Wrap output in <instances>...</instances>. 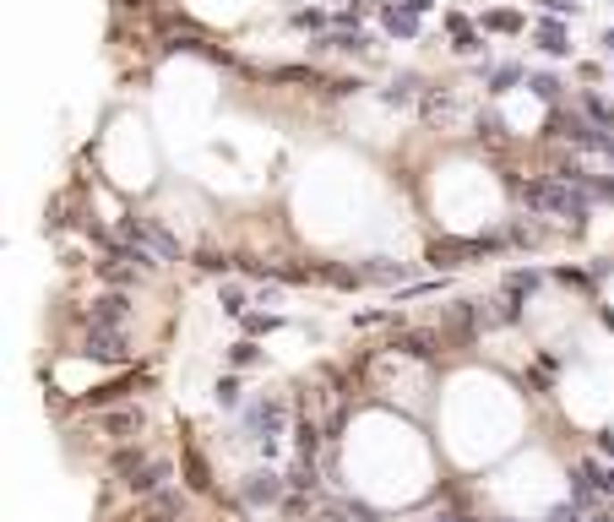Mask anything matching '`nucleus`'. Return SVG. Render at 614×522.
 <instances>
[{"instance_id": "obj_15", "label": "nucleus", "mask_w": 614, "mask_h": 522, "mask_svg": "<svg viewBox=\"0 0 614 522\" xmlns=\"http://www.w3.org/2000/svg\"><path fill=\"white\" fill-rule=\"evenodd\" d=\"M315 49H337V55H359V49H365V38H359V33H354L349 22H332V28H326V33L315 38Z\"/></svg>"}, {"instance_id": "obj_33", "label": "nucleus", "mask_w": 614, "mask_h": 522, "mask_svg": "<svg viewBox=\"0 0 614 522\" xmlns=\"http://www.w3.org/2000/svg\"><path fill=\"white\" fill-rule=\"evenodd\" d=\"M218 403H223V408H234V403H240V386H234V381H223V386H218Z\"/></svg>"}, {"instance_id": "obj_29", "label": "nucleus", "mask_w": 614, "mask_h": 522, "mask_svg": "<svg viewBox=\"0 0 614 522\" xmlns=\"http://www.w3.org/2000/svg\"><path fill=\"white\" fill-rule=\"evenodd\" d=\"M484 28H490V33H511V28H517V17H511V12H490V17H484Z\"/></svg>"}, {"instance_id": "obj_6", "label": "nucleus", "mask_w": 614, "mask_h": 522, "mask_svg": "<svg viewBox=\"0 0 614 522\" xmlns=\"http://www.w3.org/2000/svg\"><path fill=\"white\" fill-rule=\"evenodd\" d=\"M490 326V310H484V299H451L446 305V316H441V333H446V343L451 349H462V343H473Z\"/></svg>"}, {"instance_id": "obj_20", "label": "nucleus", "mask_w": 614, "mask_h": 522, "mask_svg": "<svg viewBox=\"0 0 614 522\" xmlns=\"http://www.w3.org/2000/svg\"><path fill=\"white\" fill-rule=\"evenodd\" d=\"M185 484L201 495L213 490V468H207V457H196V446H185Z\"/></svg>"}, {"instance_id": "obj_8", "label": "nucleus", "mask_w": 614, "mask_h": 522, "mask_svg": "<svg viewBox=\"0 0 614 522\" xmlns=\"http://www.w3.org/2000/svg\"><path fill=\"white\" fill-rule=\"evenodd\" d=\"M130 326V299L125 289H109L98 294L93 305H82V333H125Z\"/></svg>"}, {"instance_id": "obj_18", "label": "nucleus", "mask_w": 614, "mask_h": 522, "mask_svg": "<svg viewBox=\"0 0 614 522\" xmlns=\"http://www.w3.org/2000/svg\"><path fill=\"white\" fill-rule=\"evenodd\" d=\"M533 44H538L543 55H571V38H566L560 22H538V28H533Z\"/></svg>"}, {"instance_id": "obj_25", "label": "nucleus", "mask_w": 614, "mask_h": 522, "mask_svg": "<svg viewBox=\"0 0 614 522\" xmlns=\"http://www.w3.org/2000/svg\"><path fill=\"white\" fill-rule=\"evenodd\" d=\"M190 267H196V273H223L229 261H223L218 250H196V256H190Z\"/></svg>"}, {"instance_id": "obj_37", "label": "nucleus", "mask_w": 614, "mask_h": 522, "mask_svg": "<svg viewBox=\"0 0 614 522\" xmlns=\"http://www.w3.org/2000/svg\"><path fill=\"white\" fill-rule=\"evenodd\" d=\"M609 49H614V33H609Z\"/></svg>"}, {"instance_id": "obj_3", "label": "nucleus", "mask_w": 614, "mask_h": 522, "mask_svg": "<svg viewBox=\"0 0 614 522\" xmlns=\"http://www.w3.org/2000/svg\"><path fill=\"white\" fill-rule=\"evenodd\" d=\"M93 273L109 283V289H136L147 273H153V261L142 256V250H130L125 240H109V250H104V261H93Z\"/></svg>"}, {"instance_id": "obj_34", "label": "nucleus", "mask_w": 614, "mask_h": 522, "mask_svg": "<svg viewBox=\"0 0 614 522\" xmlns=\"http://www.w3.org/2000/svg\"><path fill=\"white\" fill-rule=\"evenodd\" d=\"M435 522H467V517H451V511H446V517H435Z\"/></svg>"}, {"instance_id": "obj_32", "label": "nucleus", "mask_w": 614, "mask_h": 522, "mask_svg": "<svg viewBox=\"0 0 614 522\" xmlns=\"http://www.w3.org/2000/svg\"><path fill=\"white\" fill-rule=\"evenodd\" d=\"M245 326H250V333H272V326H278V316H245Z\"/></svg>"}, {"instance_id": "obj_22", "label": "nucleus", "mask_w": 614, "mask_h": 522, "mask_svg": "<svg viewBox=\"0 0 614 522\" xmlns=\"http://www.w3.org/2000/svg\"><path fill=\"white\" fill-rule=\"evenodd\" d=\"M538 283H543V273H533V267H517V273H506V294H517V299H522V294H533Z\"/></svg>"}, {"instance_id": "obj_10", "label": "nucleus", "mask_w": 614, "mask_h": 522, "mask_svg": "<svg viewBox=\"0 0 614 522\" xmlns=\"http://www.w3.org/2000/svg\"><path fill=\"white\" fill-rule=\"evenodd\" d=\"M98 430H104L109 441H120V446H130L136 435H142V430H147V414H142V408H136V403H114V408H104V414H98Z\"/></svg>"}, {"instance_id": "obj_24", "label": "nucleus", "mask_w": 614, "mask_h": 522, "mask_svg": "<svg viewBox=\"0 0 614 522\" xmlns=\"http://www.w3.org/2000/svg\"><path fill=\"white\" fill-rule=\"evenodd\" d=\"M223 310H234V316H245V310H250V289H240V283H229V289H223Z\"/></svg>"}, {"instance_id": "obj_11", "label": "nucleus", "mask_w": 614, "mask_h": 522, "mask_svg": "<svg viewBox=\"0 0 614 522\" xmlns=\"http://www.w3.org/2000/svg\"><path fill=\"white\" fill-rule=\"evenodd\" d=\"M82 354L98 365H130V333H88Z\"/></svg>"}, {"instance_id": "obj_31", "label": "nucleus", "mask_w": 614, "mask_h": 522, "mask_svg": "<svg viewBox=\"0 0 614 522\" xmlns=\"http://www.w3.org/2000/svg\"><path fill=\"white\" fill-rule=\"evenodd\" d=\"M543 522H582V506H555Z\"/></svg>"}, {"instance_id": "obj_5", "label": "nucleus", "mask_w": 614, "mask_h": 522, "mask_svg": "<svg viewBox=\"0 0 614 522\" xmlns=\"http://www.w3.org/2000/svg\"><path fill=\"white\" fill-rule=\"evenodd\" d=\"M283 419H289V398H256L250 408H245V419H240V430L261 446V451H278V435H283Z\"/></svg>"}, {"instance_id": "obj_23", "label": "nucleus", "mask_w": 614, "mask_h": 522, "mask_svg": "<svg viewBox=\"0 0 614 522\" xmlns=\"http://www.w3.org/2000/svg\"><path fill=\"white\" fill-rule=\"evenodd\" d=\"M527 88H533L538 98H550V104H560V88H566V82H560V77H550V72H538V77H527Z\"/></svg>"}, {"instance_id": "obj_1", "label": "nucleus", "mask_w": 614, "mask_h": 522, "mask_svg": "<svg viewBox=\"0 0 614 522\" xmlns=\"http://www.w3.org/2000/svg\"><path fill=\"white\" fill-rule=\"evenodd\" d=\"M511 190L538 213V218H587V185L560 180V174H538V180H511Z\"/></svg>"}, {"instance_id": "obj_12", "label": "nucleus", "mask_w": 614, "mask_h": 522, "mask_svg": "<svg viewBox=\"0 0 614 522\" xmlns=\"http://www.w3.org/2000/svg\"><path fill=\"white\" fill-rule=\"evenodd\" d=\"M451 114H457V93H451V88H441V82H425V93H419V120L446 125Z\"/></svg>"}, {"instance_id": "obj_16", "label": "nucleus", "mask_w": 614, "mask_h": 522, "mask_svg": "<svg viewBox=\"0 0 614 522\" xmlns=\"http://www.w3.org/2000/svg\"><path fill=\"white\" fill-rule=\"evenodd\" d=\"M381 28L397 33V38H414L419 33V12L414 6H381Z\"/></svg>"}, {"instance_id": "obj_4", "label": "nucleus", "mask_w": 614, "mask_h": 522, "mask_svg": "<svg viewBox=\"0 0 614 522\" xmlns=\"http://www.w3.org/2000/svg\"><path fill=\"white\" fill-rule=\"evenodd\" d=\"M120 240L130 250H142L153 267H169V261H180V240L164 229V223H147V218H125L120 223Z\"/></svg>"}, {"instance_id": "obj_2", "label": "nucleus", "mask_w": 614, "mask_h": 522, "mask_svg": "<svg viewBox=\"0 0 614 522\" xmlns=\"http://www.w3.org/2000/svg\"><path fill=\"white\" fill-rule=\"evenodd\" d=\"M109 474H114L125 490H136V495H158V490H169L174 463H169V457H158V451H147V446H120V451L109 457Z\"/></svg>"}, {"instance_id": "obj_7", "label": "nucleus", "mask_w": 614, "mask_h": 522, "mask_svg": "<svg viewBox=\"0 0 614 522\" xmlns=\"http://www.w3.org/2000/svg\"><path fill=\"white\" fill-rule=\"evenodd\" d=\"M506 240L500 234H484V240H430V261L441 273H451V267H467V261H479V256H495Z\"/></svg>"}, {"instance_id": "obj_27", "label": "nucleus", "mask_w": 614, "mask_h": 522, "mask_svg": "<svg viewBox=\"0 0 614 522\" xmlns=\"http://www.w3.org/2000/svg\"><path fill=\"white\" fill-rule=\"evenodd\" d=\"M294 28H321V33H326V12H321V6H310V12H294Z\"/></svg>"}, {"instance_id": "obj_28", "label": "nucleus", "mask_w": 614, "mask_h": 522, "mask_svg": "<svg viewBox=\"0 0 614 522\" xmlns=\"http://www.w3.org/2000/svg\"><path fill=\"white\" fill-rule=\"evenodd\" d=\"M229 365H261V349L256 343H240V349H229Z\"/></svg>"}, {"instance_id": "obj_9", "label": "nucleus", "mask_w": 614, "mask_h": 522, "mask_svg": "<svg viewBox=\"0 0 614 522\" xmlns=\"http://www.w3.org/2000/svg\"><path fill=\"white\" fill-rule=\"evenodd\" d=\"M240 501L245 506H283L289 501V479L272 474V468H256V474L240 479Z\"/></svg>"}, {"instance_id": "obj_17", "label": "nucleus", "mask_w": 614, "mask_h": 522, "mask_svg": "<svg viewBox=\"0 0 614 522\" xmlns=\"http://www.w3.org/2000/svg\"><path fill=\"white\" fill-rule=\"evenodd\" d=\"M446 33H451V49H457V55H473V49H479V28H473L462 12L446 17Z\"/></svg>"}, {"instance_id": "obj_36", "label": "nucleus", "mask_w": 614, "mask_h": 522, "mask_svg": "<svg viewBox=\"0 0 614 522\" xmlns=\"http://www.w3.org/2000/svg\"><path fill=\"white\" fill-rule=\"evenodd\" d=\"M593 522H614V517H593Z\"/></svg>"}, {"instance_id": "obj_30", "label": "nucleus", "mask_w": 614, "mask_h": 522, "mask_svg": "<svg viewBox=\"0 0 614 522\" xmlns=\"http://www.w3.org/2000/svg\"><path fill=\"white\" fill-rule=\"evenodd\" d=\"M587 196H598V202H614V180H593V174H587Z\"/></svg>"}, {"instance_id": "obj_21", "label": "nucleus", "mask_w": 614, "mask_h": 522, "mask_svg": "<svg viewBox=\"0 0 614 522\" xmlns=\"http://www.w3.org/2000/svg\"><path fill=\"white\" fill-rule=\"evenodd\" d=\"M582 114H587L593 125H603V130H614V104H609V98H598V93H587V98H582Z\"/></svg>"}, {"instance_id": "obj_26", "label": "nucleus", "mask_w": 614, "mask_h": 522, "mask_svg": "<svg viewBox=\"0 0 614 522\" xmlns=\"http://www.w3.org/2000/svg\"><path fill=\"white\" fill-rule=\"evenodd\" d=\"M511 82H522V65H511V60H506L500 72H490V88H495V93H506Z\"/></svg>"}, {"instance_id": "obj_14", "label": "nucleus", "mask_w": 614, "mask_h": 522, "mask_svg": "<svg viewBox=\"0 0 614 522\" xmlns=\"http://www.w3.org/2000/svg\"><path fill=\"white\" fill-rule=\"evenodd\" d=\"M359 283H386V289H402V283H408V261H359Z\"/></svg>"}, {"instance_id": "obj_19", "label": "nucleus", "mask_w": 614, "mask_h": 522, "mask_svg": "<svg viewBox=\"0 0 614 522\" xmlns=\"http://www.w3.org/2000/svg\"><path fill=\"white\" fill-rule=\"evenodd\" d=\"M571 479H576V501H587V495L609 490V474H603L598 463H576V468H571Z\"/></svg>"}, {"instance_id": "obj_35", "label": "nucleus", "mask_w": 614, "mask_h": 522, "mask_svg": "<svg viewBox=\"0 0 614 522\" xmlns=\"http://www.w3.org/2000/svg\"><path fill=\"white\" fill-rule=\"evenodd\" d=\"M609 495H614V474H609Z\"/></svg>"}, {"instance_id": "obj_13", "label": "nucleus", "mask_w": 614, "mask_h": 522, "mask_svg": "<svg viewBox=\"0 0 614 522\" xmlns=\"http://www.w3.org/2000/svg\"><path fill=\"white\" fill-rule=\"evenodd\" d=\"M397 349H402V354H414V359H435V354L446 349V333H441V326H425V333H402Z\"/></svg>"}]
</instances>
